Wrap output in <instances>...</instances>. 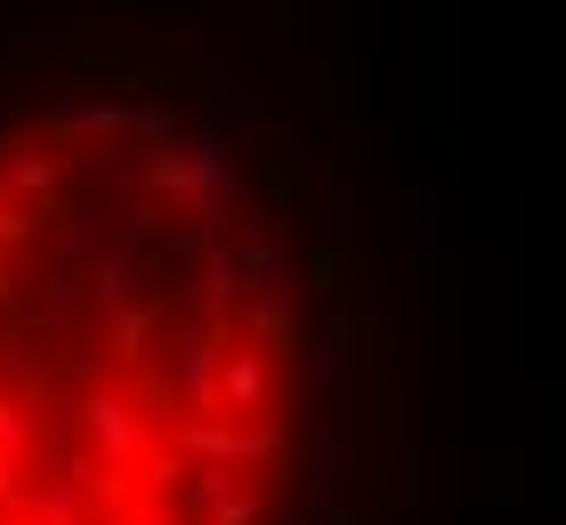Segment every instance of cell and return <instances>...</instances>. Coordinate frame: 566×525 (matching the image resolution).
I'll return each instance as SVG.
<instances>
[{
  "label": "cell",
  "instance_id": "obj_1",
  "mask_svg": "<svg viewBox=\"0 0 566 525\" xmlns=\"http://www.w3.org/2000/svg\"><path fill=\"white\" fill-rule=\"evenodd\" d=\"M65 420H73V437L90 444L97 477H130V469L154 453V412H138V397H130V388H114V380H90L82 405H73Z\"/></svg>",
  "mask_w": 566,
  "mask_h": 525
},
{
  "label": "cell",
  "instance_id": "obj_2",
  "mask_svg": "<svg viewBox=\"0 0 566 525\" xmlns=\"http://www.w3.org/2000/svg\"><path fill=\"white\" fill-rule=\"evenodd\" d=\"M146 187L163 202H178V210H195V219H211L219 195H227V146L219 138H187L170 154H146Z\"/></svg>",
  "mask_w": 566,
  "mask_h": 525
},
{
  "label": "cell",
  "instance_id": "obj_3",
  "mask_svg": "<svg viewBox=\"0 0 566 525\" xmlns=\"http://www.w3.org/2000/svg\"><path fill=\"white\" fill-rule=\"evenodd\" d=\"M235 412V420H268L275 412V372H268V356L260 348H227L219 356V420Z\"/></svg>",
  "mask_w": 566,
  "mask_h": 525
},
{
  "label": "cell",
  "instance_id": "obj_4",
  "mask_svg": "<svg viewBox=\"0 0 566 525\" xmlns=\"http://www.w3.org/2000/svg\"><path fill=\"white\" fill-rule=\"evenodd\" d=\"M243 348H260V356H300L307 348V324H300V307L283 300V292H260L243 307V324H235Z\"/></svg>",
  "mask_w": 566,
  "mask_h": 525
},
{
  "label": "cell",
  "instance_id": "obj_5",
  "mask_svg": "<svg viewBox=\"0 0 566 525\" xmlns=\"http://www.w3.org/2000/svg\"><path fill=\"white\" fill-rule=\"evenodd\" d=\"M57 187H65V162H57L49 146H33V138L0 162V195L24 202V210H49V202H57Z\"/></svg>",
  "mask_w": 566,
  "mask_h": 525
},
{
  "label": "cell",
  "instance_id": "obj_6",
  "mask_svg": "<svg viewBox=\"0 0 566 525\" xmlns=\"http://www.w3.org/2000/svg\"><path fill=\"white\" fill-rule=\"evenodd\" d=\"M154 324H163V300H122V307L106 315V348H114V364H122V372H138V364H146V339H154Z\"/></svg>",
  "mask_w": 566,
  "mask_h": 525
},
{
  "label": "cell",
  "instance_id": "obj_7",
  "mask_svg": "<svg viewBox=\"0 0 566 525\" xmlns=\"http://www.w3.org/2000/svg\"><path fill=\"white\" fill-rule=\"evenodd\" d=\"M292 195H300V162H292V154H268V162L251 170V187H243L251 219H283V210H292Z\"/></svg>",
  "mask_w": 566,
  "mask_h": 525
},
{
  "label": "cell",
  "instance_id": "obj_8",
  "mask_svg": "<svg viewBox=\"0 0 566 525\" xmlns=\"http://www.w3.org/2000/svg\"><path fill=\"white\" fill-rule=\"evenodd\" d=\"M0 469H33V405L24 397H0Z\"/></svg>",
  "mask_w": 566,
  "mask_h": 525
},
{
  "label": "cell",
  "instance_id": "obj_9",
  "mask_svg": "<svg viewBox=\"0 0 566 525\" xmlns=\"http://www.w3.org/2000/svg\"><path fill=\"white\" fill-rule=\"evenodd\" d=\"M90 292H97V307H122V300H130V251H106V259H97V267H90Z\"/></svg>",
  "mask_w": 566,
  "mask_h": 525
},
{
  "label": "cell",
  "instance_id": "obj_10",
  "mask_svg": "<svg viewBox=\"0 0 566 525\" xmlns=\"http://www.w3.org/2000/svg\"><path fill=\"white\" fill-rule=\"evenodd\" d=\"M82 138H130V97H97V105H82Z\"/></svg>",
  "mask_w": 566,
  "mask_h": 525
},
{
  "label": "cell",
  "instance_id": "obj_11",
  "mask_svg": "<svg viewBox=\"0 0 566 525\" xmlns=\"http://www.w3.org/2000/svg\"><path fill=\"white\" fill-rule=\"evenodd\" d=\"M300 275H307V292H340V243H324V234H316V243H307V259H300Z\"/></svg>",
  "mask_w": 566,
  "mask_h": 525
},
{
  "label": "cell",
  "instance_id": "obj_12",
  "mask_svg": "<svg viewBox=\"0 0 566 525\" xmlns=\"http://www.w3.org/2000/svg\"><path fill=\"white\" fill-rule=\"evenodd\" d=\"M73 73H82V82H122V49H106V41H90L82 57H73Z\"/></svg>",
  "mask_w": 566,
  "mask_h": 525
},
{
  "label": "cell",
  "instance_id": "obj_13",
  "mask_svg": "<svg viewBox=\"0 0 566 525\" xmlns=\"http://www.w3.org/2000/svg\"><path fill=\"white\" fill-rule=\"evenodd\" d=\"M24 138H33V129H24V122H0V162H9V154H17Z\"/></svg>",
  "mask_w": 566,
  "mask_h": 525
},
{
  "label": "cell",
  "instance_id": "obj_14",
  "mask_svg": "<svg viewBox=\"0 0 566 525\" xmlns=\"http://www.w3.org/2000/svg\"><path fill=\"white\" fill-rule=\"evenodd\" d=\"M0 324H17V275L0 267Z\"/></svg>",
  "mask_w": 566,
  "mask_h": 525
},
{
  "label": "cell",
  "instance_id": "obj_15",
  "mask_svg": "<svg viewBox=\"0 0 566 525\" xmlns=\"http://www.w3.org/2000/svg\"><path fill=\"white\" fill-rule=\"evenodd\" d=\"M0 525H33V517H24V510H0Z\"/></svg>",
  "mask_w": 566,
  "mask_h": 525
}]
</instances>
